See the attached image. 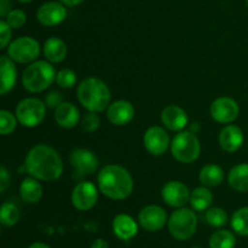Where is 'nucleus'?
I'll return each instance as SVG.
<instances>
[{
    "label": "nucleus",
    "mask_w": 248,
    "mask_h": 248,
    "mask_svg": "<svg viewBox=\"0 0 248 248\" xmlns=\"http://www.w3.org/2000/svg\"><path fill=\"white\" fill-rule=\"evenodd\" d=\"M27 172L40 181H56L63 173V164L60 154L46 144L35 145L29 150L24 162Z\"/></svg>",
    "instance_id": "f257e3e1"
},
{
    "label": "nucleus",
    "mask_w": 248,
    "mask_h": 248,
    "mask_svg": "<svg viewBox=\"0 0 248 248\" xmlns=\"http://www.w3.org/2000/svg\"><path fill=\"white\" fill-rule=\"evenodd\" d=\"M98 188L103 195L113 200H124L133 190V179L130 172L119 165H108L98 173Z\"/></svg>",
    "instance_id": "f03ea898"
},
{
    "label": "nucleus",
    "mask_w": 248,
    "mask_h": 248,
    "mask_svg": "<svg viewBox=\"0 0 248 248\" xmlns=\"http://www.w3.org/2000/svg\"><path fill=\"white\" fill-rule=\"evenodd\" d=\"M78 101L87 110L101 113L110 106V90L97 78H87L78 86Z\"/></svg>",
    "instance_id": "7ed1b4c3"
},
{
    "label": "nucleus",
    "mask_w": 248,
    "mask_h": 248,
    "mask_svg": "<svg viewBox=\"0 0 248 248\" xmlns=\"http://www.w3.org/2000/svg\"><path fill=\"white\" fill-rule=\"evenodd\" d=\"M55 68L46 61H36L26 68L22 75V82L27 91L38 93L50 86L56 79Z\"/></svg>",
    "instance_id": "20e7f679"
},
{
    "label": "nucleus",
    "mask_w": 248,
    "mask_h": 248,
    "mask_svg": "<svg viewBox=\"0 0 248 248\" xmlns=\"http://www.w3.org/2000/svg\"><path fill=\"white\" fill-rule=\"evenodd\" d=\"M201 145L196 135L190 131H181L171 142V153L174 159L183 164H191L200 156Z\"/></svg>",
    "instance_id": "39448f33"
},
{
    "label": "nucleus",
    "mask_w": 248,
    "mask_h": 248,
    "mask_svg": "<svg viewBox=\"0 0 248 248\" xmlns=\"http://www.w3.org/2000/svg\"><path fill=\"white\" fill-rule=\"evenodd\" d=\"M198 227V217L189 208L174 211L169 219V230L172 236L179 241H186L193 237Z\"/></svg>",
    "instance_id": "423d86ee"
},
{
    "label": "nucleus",
    "mask_w": 248,
    "mask_h": 248,
    "mask_svg": "<svg viewBox=\"0 0 248 248\" xmlns=\"http://www.w3.org/2000/svg\"><path fill=\"white\" fill-rule=\"evenodd\" d=\"M46 114V104L38 98H26L16 108V118L24 127H35L43 123Z\"/></svg>",
    "instance_id": "0eeeda50"
},
{
    "label": "nucleus",
    "mask_w": 248,
    "mask_h": 248,
    "mask_svg": "<svg viewBox=\"0 0 248 248\" xmlns=\"http://www.w3.org/2000/svg\"><path fill=\"white\" fill-rule=\"evenodd\" d=\"M40 45L31 36H22L12 41L7 47V56L15 62L31 63L38 58Z\"/></svg>",
    "instance_id": "6e6552de"
},
{
    "label": "nucleus",
    "mask_w": 248,
    "mask_h": 248,
    "mask_svg": "<svg viewBox=\"0 0 248 248\" xmlns=\"http://www.w3.org/2000/svg\"><path fill=\"white\" fill-rule=\"evenodd\" d=\"M98 201V191L91 182H81L73 189L72 202L77 210L89 211L96 206Z\"/></svg>",
    "instance_id": "1a4fd4ad"
},
{
    "label": "nucleus",
    "mask_w": 248,
    "mask_h": 248,
    "mask_svg": "<svg viewBox=\"0 0 248 248\" xmlns=\"http://www.w3.org/2000/svg\"><path fill=\"white\" fill-rule=\"evenodd\" d=\"M211 116L219 124H230L239 116V106L230 97H219L212 103Z\"/></svg>",
    "instance_id": "9d476101"
},
{
    "label": "nucleus",
    "mask_w": 248,
    "mask_h": 248,
    "mask_svg": "<svg viewBox=\"0 0 248 248\" xmlns=\"http://www.w3.org/2000/svg\"><path fill=\"white\" fill-rule=\"evenodd\" d=\"M162 199L170 207L182 208L190 200V193L186 186L178 181L167 182L161 191Z\"/></svg>",
    "instance_id": "9b49d317"
},
{
    "label": "nucleus",
    "mask_w": 248,
    "mask_h": 248,
    "mask_svg": "<svg viewBox=\"0 0 248 248\" xmlns=\"http://www.w3.org/2000/svg\"><path fill=\"white\" fill-rule=\"evenodd\" d=\"M138 220L143 229L148 232H157V230H161L166 224V211L156 205L147 206L140 212Z\"/></svg>",
    "instance_id": "f8f14e48"
},
{
    "label": "nucleus",
    "mask_w": 248,
    "mask_h": 248,
    "mask_svg": "<svg viewBox=\"0 0 248 248\" xmlns=\"http://www.w3.org/2000/svg\"><path fill=\"white\" fill-rule=\"evenodd\" d=\"M144 147L152 155H162L170 145V137L166 131L159 126L148 128L143 137Z\"/></svg>",
    "instance_id": "ddd939ff"
},
{
    "label": "nucleus",
    "mask_w": 248,
    "mask_h": 248,
    "mask_svg": "<svg viewBox=\"0 0 248 248\" xmlns=\"http://www.w3.org/2000/svg\"><path fill=\"white\" fill-rule=\"evenodd\" d=\"M67 17V10L62 4L51 1L41 5L36 12L39 23L45 27H55L62 23Z\"/></svg>",
    "instance_id": "4468645a"
},
{
    "label": "nucleus",
    "mask_w": 248,
    "mask_h": 248,
    "mask_svg": "<svg viewBox=\"0 0 248 248\" xmlns=\"http://www.w3.org/2000/svg\"><path fill=\"white\" fill-rule=\"evenodd\" d=\"M107 116L113 125L125 126L135 118V108L130 102L121 99V101L114 102L108 107Z\"/></svg>",
    "instance_id": "2eb2a0df"
},
{
    "label": "nucleus",
    "mask_w": 248,
    "mask_h": 248,
    "mask_svg": "<svg viewBox=\"0 0 248 248\" xmlns=\"http://www.w3.org/2000/svg\"><path fill=\"white\" fill-rule=\"evenodd\" d=\"M70 162L75 172L81 174H92L98 167V159L87 149H75L70 154Z\"/></svg>",
    "instance_id": "dca6fc26"
},
{
    "label": "nucleus",
    "mask_w": 248,
    "mask_h": 248,
    "mask_svg": "<svg viewBox=\"0 0 248 248\" xmlns=\"http://www.w3.org/2000/svg\"><path fill=\"white\" fill-rule=\"evenodd\" d=\"M161 121L170 131L181 132L188 124V115L178 106H167L161 113Z\"/></svg>",
    "instance_id": "f3484780"
},
{
    "label": "nucleus",
    "mask_w": 248,
    "mask_h": 248,
    "mask_svg": "<svg viewBox=\"0 0 248 248\" xmlns=\"http://www.w3.org/2000/svg\"><path fill=\"white\" fill-rule=\"evenodd\" d=\"M244 133L241 128L235 125H229L220 131L219 144L227 153H234L242 147Z\"/></svg>",
    "instance_id": "a211bd4d"
},
{
    "label": "nucleus",
    "mask_w": 248,
    "mask_h": 248,
    "mask_svg": "<svg viewBox=\"0 0 248 248\" xmlns=\"http://www.w3.org/2000/svg\"><path fill=\"white\" fill-rule=\"evenodd\" d=\"M113 230L116 237L123 241H128L138 232V225L136 220L128 215H118L113 220Z\"/></svg>",
    "instance_id": "6ab92c4d"
},
{
    "label": "nucleus",
    "mask_w": 248,
    "mask_h": 248,
    "mask_svg": "<svg viewBox=\"0 0 248 248\" xmlns=\"http://www.w3.org/2000/svg\"><path fill=\"white\" fill-rule=\"evenodd\" d=\"M0 75H1V82H0V93L4 96L7 92L11 91L16 85L17 72L14 62L11 58L6 55L0 57Z\"/></svg>",
    "instance_id": "aec40b11"
},
{
    "label": "nucleus",
    "mask_w": 248,
    "mask_h": 248,
    "mask_svg": "<svg viewBox=\"0 0 248 248\" xmlns=\"http://www.w3.org/2000/svg\"><path fill=\"white\" fill-rule=\"evenodd\" d=\"M80 119V113L77 107L72 103L63 102L55 110V120L61 127L73 128L78 125Z\"/></svg>",
    "instance_id": "412c9836"
},
{
    "label": "nucleus",
    "mask_w": 248,
    "mask_h": 248,
    "mask_svg": "<svg viewBox=\"0 0 248 248\" xmlns=\"http://www.w3.org/2000/svg\"><path fill=\"white\" fill-rule=\"evenodd\" d=\"M68 47L63 40L58 38H50L44 45V55L50 63H60L67 57Z\"/></svg>",
    "instance_id": "4be33fe9"
},
{
    "label": "nucleus",
    "mask_w": 248,
    "mask_h": 248,
    "mask_svg": "<svg viewBox=\"0 0 248 248\" xmlns=\"http://www.w3.org/2000/svg\"><path fill=\"white\" fill-rule=\"evenodd\" d=\"M229 186L240 193L248 191V164H240L232 167L228 176Z\"/></svg>",
    "instance_id": "5701e85b"
},
{
    "label": "nucleus",
    "mask_w": 248,
    "mask_h": 248,
    "mask_svg": "<svg viewBox=\"0 0 248 248\" xmlns=\"http://www.w3.org/2000/svg\"><path fill=\"white\" fill-rule=\"evenodd\" d=\"M19 194L26 202L36 203L43 196V186L34 177L26 178L19 186Z\"/></svg>",
    "instance_id": "b1692460"
},
{
    "label": "nucleus",
    "mask_w": 248,
    "mask_h": 248,
    "mask_svg": "<svg viewBox=\"0 0 248 248\" xmlns=\"http://www.w3.org/2000/svg\"><path fill=\"white\" fill-rule=\"evenodd\" d=\"M200 182L206 186H219L224 178V171L218 165H206L202 167L200 172Z\"/></svg>",
    "instance_id": "393cba45"
},
{
    "label": "nucleus",
    "mask_w": 248,
    "mask_h": 248,
    "mask_svg": "<svg viewBox=\"0 0 248 248\" xmlns=\"http://www.w3.org/2000/svg\"><path fill=\"white\" fill-rule=\"evenodd\" d=\"M213 201V194L211 193L210 189L207 188H196L193 193L190 194V202L191 207L195 211H205L211 206Z\"/></svg>",
    "instance_id": "a878e982"
},
{
    "label": "nucleus",
    "mask_w": 248,
    "mask_h": 248,
    "mask_svg": "<svg viewBox=\"0 0 248 248\" xmlns=\"http://www.w3.org/2000/svg\"><path fill=\"white\" fill-rule=\"evenodd\" d=\"M236 239L229 230H218L210 237V248H234Z\"/></svg>",
    "instance_id": "bb28decb"
},
{
    "label": "nucleus",
    "mask_w": 248,
    "mask_h": 248,
    "mask_svg": "<svg viewBox=\"0 0 248 248\" xmlns=\"http://www.w3.org/2000/svg\"><path fill=\"white\" fill-rule=\"evenodd\" d=\"M19 220V211L15 203L5 202L2 203L0 210V222L5 227H14Z\"/></svg>",
    "instance_id": "cd10ccee"
},
{
    "label": "nucleus",
    "mask_w": 248,
    "mask_h": 248,
    "mask_svg": "<svg viewBox=\"0 0 248 248\" xmlns=\"http://www.w3.org/2000/svg\"><path fill=\"white\" fill-rule=\"evenodd\" d=\"M232 227L236 234L248 236V207L240 208L232 215Z\"/></svg>",
    "instance_id": "c85d7f7f"
},
{
    "label": "nucleus",
    "mask_w": 248,
    "mask_h": 248,
    "mask_svg": "<svg viewBox=\"0 0 248 248\" xmlns=\"http://www.w3.org/2000/svg\"><path fill=\"white\" fill-rule=\"evenodd\" d=\"M206 222L215 228H222L228 223V215L223 208L211 207L206 212Z\"/></svg>",
    "instance_id": "c756f323"
},
{
    "label": "nucleus",
    "mask_w": 248,
    "mask_h": 248,
    "mask_svg": "<svg viewBox=\"0 0 248 248\" xmlns=\"http://www.w3.org/2000/svg\"><path fill=\"white\" fill-rule=\"evenodd\" d=\"M17 118L12 115L10 111L1 110L0 111V132L2 136L11 135L17 126Z\"/></svg>",
    "instance_id": "7c9ffc66"
},
{
    "label": "nucleus",
    "mask_w": 248,
    "mask_h": 248,
    "mask_svg": "<svg viewBox=\"0 0 248 248\" xmlns=\"http://www.w3.org/2000/svg\"><path fill=\"white\" fill-rule=\"evenodd\" d=\"M56 82L61 87H63V89H70V87H73L77 84V74L72 69L64 68V69L60 70L57 73V75H56Z\"/></svg>",
    "instance_id": "2f4dec72"
},
{
    "label": "nucleus",
    "mask_w": 248,
    "mask_h": 248,
    "mask_svg": "<svg viewBox=\"0 0 248 248\" xmlns=\"http://www.w3.org/2000/svg\"><path fill=\"white\" fill-rule=\"evenodd\" d=\"M99 125H101V120H99V116L94 111H90L89 114H85V116L82 118L81 127L86 132H94L96 130H98Z\"/></svg>",
    "instance_id": "473e14b6"
},
{
    "label": "nucleus",
    "mask_w": 248,
    "mask_h": 248,
    "mask_svg": "<svg viewBox=\"0 0 248 248\" xmlns=\"http://www.w3.org/2000/svg\"><path fill=\"white\" fill-rule=\"evenodd\" d=\"M6 22L10 24L11 28L18 29L24 26L26 23V14L22 10H12L6 15Z\"/></svg>",
    "instance_id": "72a5a7b5"
},
{
    "label": "nucleus",
    "mask_w": 248,
    "mask_h": 248,
    "mask_svg": "<svg viewBox=\"0 0 248 248\" xmlns=\"http://www.w3.org/2000/svg\"><path fill=\"white\" fill-rule=\"evenodd\" d=\"M10 39H11V27L6 21L2 19L0 22V41H1L0 48L6 47L7 44L10 43Z\"/></svg>",
    "instance_id": "f704fd0d"
},
{
    "label": "nucleus",
    "mask_w": 248,
    "mask_h": 248,
    "mask_svg": "<svg viewBox=\"0 0 248 248\" xmlns=\"http://www.w3.org/2000/svg\"><path fill=\"white\" fill-rule=\"evenodd\" d=\"M63 103V96L60 93V92H50L48 94L45 96V104L48 107V108H57L61 104Z\"/></svg>",
    "instance_id": "c9c22d12"
},
{
    "label": "nucleus",
    "mask_w": 248,
    "mask_h": 248,
    "mask_svg": "<svg viewBox=\"0 0 248 248\" xmlns=\"http://www.w3.org/2000/svg\"><path fill=\"white\" fill-rule=\"evenodd\" d=\"M10 184V176L5 167H0V193H4Z\"/></svg>",
    "instance_id": "e433bc0d"
},
{
    "label": "nucleus",
    "mask_w": 248,
    "mask_h": 248,
    "mask_svg": "<svg viewBox=\"0 0 248 248\" xmlns=\"http://www.w3.org/2000/svg\"><path fill=\"white\" fill-rule=\"evenodd\" d=\"M10 6H11V2L9 0H0V15H1V17H6V15L10 12Z\"/></svg>",
    "instance_id": "4c0bfd02"
},
{
    "label": "nucleus",
    "mask_w": 248,
    "mask_h": 248,
    "mask_svg": "<svg viewBox=\"0 0 248 248\" xmlns=\"http://www.w3.org/2000/svg\"><path fill=\"white\" fill-rule=\"evenodd\" d=\"M91 248H109V244L103 239H97L92 242Z\"/></svg>",
    "instance_id": "58836bf2"
},
{
    "label": "nucleus",
    "mask_w": 248,
    "mask_h": 248,
    "mask_svg": "<svg viewBox=\"0 0 248 248\" xmlns=\"http://www.w3.org/2000/svg\"><path fill=\"white\" fill-rule=\"evenodd\" d=\"M61 1L64 5H67V6H75V5L81 4L84 0H61Z\"/></svg>",
    "instance_id": "ea45409f"
},
{
    "label": "nucleus",
    "mask_w": 248,
    "mask_h": 248,
    "mask_svg": "<svg viewBox=\"0 0 248 248\" xmlns=\"http://www.w3.org/2000/svg\"><path fill=\"white\" fill-rule=\"evenodd\" d=\"M28 248H51L48 245L44 244V242H34L31 244V246H28Z\"/></svg>",
    "instance_id": "a19ab883"
},
{
    "label": "nucleus",
    "mask_w": 248,
    "mask_h": 248,
    "mask_svg": "<svg viewBox=\"0 0 248 248\" xmlns=\"http://www.w3.org/2000/svg\"><path fill=\"white\" fill-rule=\"evenodd\" d=\"M18 1H21V2H29V1H31V0H18Z\"/></svg>",
    "instance_id": "79ce46f5"
},
{
    "label": "nucleus",
    "mask_w": 248,
    "mask_h": 248,
    "mask_svg": "<svg viewBox=\"0 0 248 248\" xmlns=\"http://www.w3.org/2000/svg\"><path fill=\"white\" fill-rule=\"evenodd\" d=\"M246 2H247V6H248V0H246Z\"/></svg>",
    "instance_id": "37998d69"
},
{
    "label": "nucleus",
    "mask_w": 248,
    "mask_h": 248,
    "mask_svg": "<svg viewBox=\"0 0 248 248\" xmlns=\"http://www.w3.org/2000/svg\"><path fill=\"white\" fill-rule=\"evenodd\" d=\"M193 248H201V247H193Z\"/></svg>",
    "instance_id": "c03bdc74"
}]
</instances>
